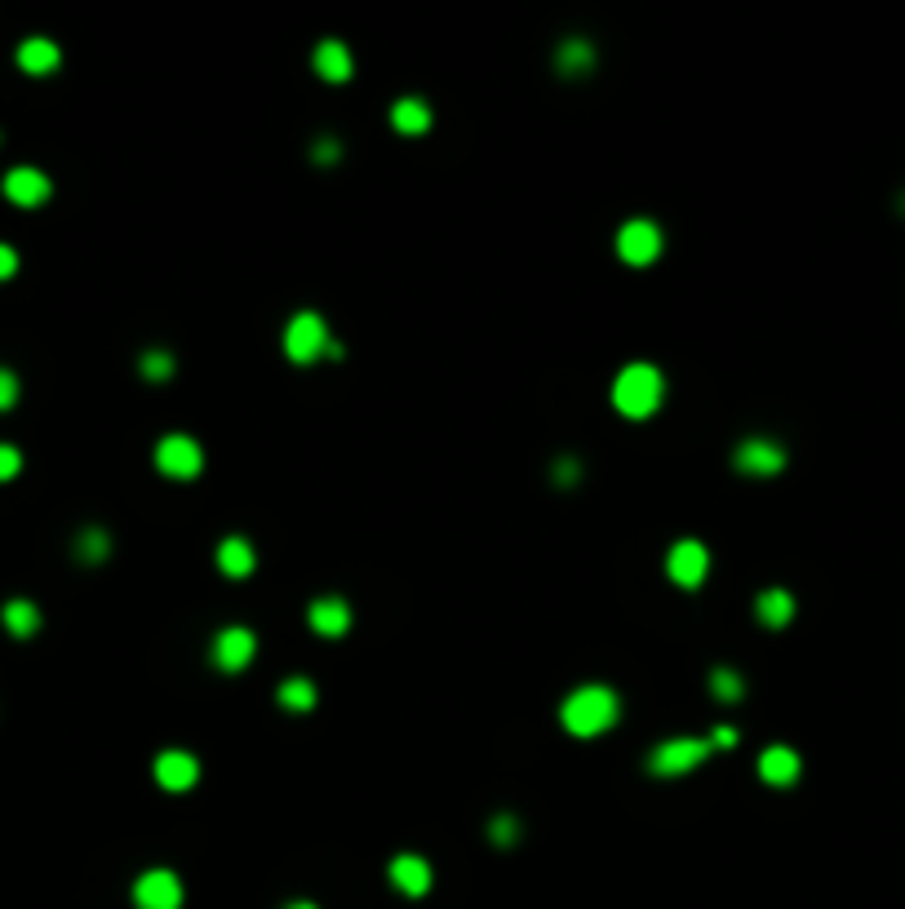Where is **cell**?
I'll list each match as a JSON object with an SVG mask.
<instances>
[{"mask_svg":"<svg viewBox=\"0 0 905 909\" xmlns=\"http://www.w3.org/2000/svg\"><path fill=\"white\" fill-rule=\"evenodd\" d=\"M618 715H622V701H618L613 688H603V684H586V688H577V693L559 706V723H564V732H572V737H599V732H609V728L618 723Z\"/></svg>","mask_w":905,"mask_h":909,"instance_id":"1","label":"cell"},{"mask_svg":"<svg viewBox=\"0 0 905 909\" xmlns=\"http://www.w3.org/2000/svg\"><path fill=\"white\" fill-rule=\"evenodd\" d=\"M666 400V378L653 369V364H627L613 382V409L631 422H644L662 409Z\"/></svg>","mask_w":905,"mask_h":909,"instance_id":"2","label":"cell"},{"mask_svg":"<svg viewBox=\"0 0 905 909\" xmlns=\"http://www.w3.org/2000/svg\"><path fill=\"white\" fill-rule=\"evenodd\" d=\"M329 325L316 316V311H297L288 325H284V356L293 364H316L325 351H329Z\"/></svg>","mask_w":905,"mask_h":909,"instance_id":"3","label":"cell"},{"mask_svg":"<svg viewBox=\"0 0 905 909\" xmlns=\"http://www.w3.org/2000/svg\"><path fill=\"white\" fill-rule=\"evenodd\" d=\"M706 754H711V741L675 737V741L653 746V754H649V772L662 776V781H671V776H684V772H693L697 763H706Z\"/></svg>","mask_w":905,"mask_h":909,"instance_id":"4","label":"cell"},{"mask_svg":"<svg viewBox=\"0 0 905 909\" xmlns=\"http://www.w3.org/2000/svg\"><path fill=\"white\" fill-rule=\"evenodd\" d=\"M156 471L169 479H196L204 471V448L191 435H165L156 444Z\"/></svg>","mask_w":905,"mask_h":909,"instance_id":"5","label":"cell"},{"mask_svg":"<svg viewBox=\"0 0 905 909\" xmlns=\"http://www.w3.org/2000/svg\"><path fill=\"white\" fill-rule=\"evenodd\" d=\"M662 226L657 222H649V218H631L622 231H618V257L627 262V266H649V262H657V253H662Z\"/></svg>","mask_w":905,"mask_h":909,"instance_id":"6","label":"cell"},{"mask_svg":"<svg viewBox=\"0 0 905 909\" xmlns=\"http://www.w3.org/2000/svg\"><path fill=\"white\" fill-rule=\"evenodd\" d=\"M666 577H671L675 585H684V590H697V585L711 577V550H706L697 537L675 541L671 554H666Z\"/></svg>","mask_w":905,"mask_h":909,"instance_id":"7","label":"cell"},{"mask_svg":"<svg viewBox=\"0 0 905 909\" xmlns=\"http://www.w3.org/2000/svg\"><path fill=\"white\" fill-rule=\"evenodd\" d=\"M253 653H257L253 631H249V626H227V631H218V635H213L209 662H213L222 675H240V670H249Z\"/></svg>","mask_w":905,"mask_h":909,"instance_id":"8","label":"cell"},{"mask_svg":"<svg viewBox=\"0 0 905 909\" xmlns=\"http://www.w3.org/2000/svg\"><path fill=\"white\" fill-rule=\"evenodd\" d=\"M134 909H182V878L173 869H147L134 878Z\"/></svg>","mask_w":905,"mask_h":909,"instance_id":"9","label":"cell"},{"mask_svg":"<svg viewBox=\"0 0 905 909\" xmlns=\"http://www.w3.org/2000/svg\"><path fill=\"white\" fill-rule=\"evenodd\" d=\"M0 191H6V200L19 204V209H41V204L54 195V182H50L45 169H36V165H19V169L6 173Z\"/></svg>","mask_w":905,"mask_h":909,"instance_id":"10","label":"cell"},{"mask_svg":"<svg viewBox=\"0 0 905 909\" xmlns=\"http://www.w3.org/2000/svg\"><path fill=\"white\" fill-rule=\"evenodd\" d=\"M387 878H391V887H396L400 896H427L431 882H435V869H431L427 856H418V852H400V856L387 865Z\"/></svg>","mask_w":905,"mask_h":909,"instance_id":"11","label":"cell"},{"mask_svg":"<svg viewBox=\"0 0 905 909\" xmlns=\"http://www.w3.org/2000/svg\"><path fill=\"white\" fill-rule=\"evenodd\" d=\"M200 781V759L187 754V750H165L156 759V785L169 790V794H187L191 785Z\"/></svg>","mask_w":905,"mask_h":909,"instance_id":"12","label":"cell"},{"mask_svg":"<svg viewBox=\"0 0 905 909\" xmlns=\"http://www.w3.org/2000/svg\"><path fill=\"white\" fill-rule=\"evenodd\" d=\"M307 622H312V631L320 640H343L351 631V603L338 599V594H325V599H316L307 609Z\"/></svg>","mask_w":905,"mask_h":909,"instance_id":"13","label":"cell"},{"mask_svg":"<svg viewBox=\"0 0 905 909\" xmlns=\"http://www.w3.org/2000/svg\"><path fill=\"white\" fill-rule=\"evenodd\" d=\"M733 466L741 475H777L786 466V448L772 444V440H746V444H737Z\"/></svg>","mask_w":905,"mask_h":909,"instance_id":"14","label":"cell"},{"mask_svg":"<svg viewBox=\"0 0 905 909\" xmlns=\"http://www.w3.org/2000/svg\"><path fill=\"white\" fill-rule=\"evenodd\" d=\"M14 63L23 76H54L63 67V50L50 41V36H28L19 50H14Z\"/></svg>","mask_w":905,"mask_h":909,"instance_id":"15","label":"cell"},{"mask_svg":"<svg viewBox=\"0 0 905 909\" xmlns=\"http://www.w3.org/2000/svg\"><path fill=\"white\" fill-rule=\"evenodd\" d=\"M312 67H316V76L329 81V85H347V81L356 76V59H351V50H347L343 41H334V36L316 45Z\"/></svg>","mask_w":905,"mask_h":909,"instance_id":"16","label":"cell"},{"mask_svg":"<svg viewBox=\"0 0 905 909\" xmlns=\"http://www.w3.org/2000/svg\"><path fill=\"white\" fill-rule=\"evenodd\" d=\"M799 772H803V759H799L790 746H768V750L759 754V776H764L768 785H777V790H790V785L799 781Z\"/></svg>","mask_w":905,"mask_h":909,"instance_id":"17","label":"cell"},{"mask_svg":"<svg viewBox=\"0 0 905 909\" xmlns=\"http://www.w3.org/2000/svg\"><path fill=\"white\" fill-rule=\"evenodd\" d=\"M0 626L10 631V640H36L41 635V626H45V617H41V609L32 599H10L6 609H0Z\"/></svg>","mask_w":905,"mask_h":909,"instance_id":"18","label":"cell"},{"mask_svg":"<svg viewBox=\"0 0 905 909\" xmlns=\"http://www.w3.org/2000/svg\"><path fill=\"white\" fill-rule=\"evenodd\" d=\"M275 701H280V710H288V715H312V710H316V701H320V693H316V684H312V679L288 675V679L275 688Z\"/></svg>","mask_w":905,"mask_h":909,"instance_id":"19","label":"cell"},{"mask_svg":"<svg viewBox=\"0 0 905 909\" xmlns=\"http://www.w3.org/2000/svg\"><path fill=\"white\" fill-rule=\"evenodd\" d=\"M218 568H222V577H253V568H257V550H253V541H244V537H227V541L218 546Z\"/></svg>","mask_w":905,"mask_h":909,"instance_id":"20","label":"cell"},{"mask_svg":"<svg viewBox=\"0 0 905 909\" xmlns=\"http://www.w3.org/2000/svg\"><path fill=\"white\" fill-rule=\"evenodd\" d=\"M391 129L404 134V138H422L431 129V107L422 98H400L391 107Z\"/></svg>","mask_w":905,"mask_h":909,"instance_id":"21","label":"cell"},{"mask_svg":"<svg viewBox=\"0 0 905 909\" xmlns=\"http://www.w3.org/2000/svg\"><path fill=\"white\" fill-rule=\"evenodd\" d=\"M555 67H559L564 76H586V72H594V45L581 41V36H568V41L555 50Z\"/></svg>","mask_w":905,"mask_h":909,"instance_id":"22","label":"cell"},{"mask_svg":"<svg viewBox=\"0 0 905 909\" xmlns=\"http://www.w3.org/2000/svg\"><path fill=\"white\" fill-rule=\"evenodd\" d=\"M755 613H759V622H764L768 631H781V626H790V617H794V599H790V590H764L759 603H755Z\"/></svg>","mask_w":905,"mask_h":909,"instance_id":"23","label":"cell"},{"mask_svg":"<svg viewBox=\"0 0 905 909\" xmlns=\"http://www.w3.org/2000/svg\"><path fill=\"white\" fill-rule=\"evenodd\" d=\"M72 554H76L85 568H98V563L112 554V537H107V528H81L76 541H72Z\"/></svg>","mask_w":905,"mask_h":909,"instance_id":"24","label":"cell"},{"mask_svg":"<svg viewBox=\"0 0 905 909\" xmlns=\"http://www.w3.org/2000/svg\"><path fill=\"white\" fill-rule=\"evenodd\" d=\"M711 697H715V701H724V706H737V701L746 697L741 675H737V670H728V666H719V670L711 675Z\"/></svg>","mask_w":905,"mask_h":909,"instance_id":"25","label":"cell"},{"mask_svg":"<svg viewBox=\"0 0 905 909\" xmlns=\"http://www.w3.org/2000/svg\"><path fill=\"white\" fill-rule=\"evenodd\" d=\"M138 373H143L147 382H169V378H173V356H169V351H147V356L138 360Z\"/></svg>","mask_w":905,"mask_h":909,"instance_id":"26","label":"cell"},{"mask_svg":"<svg viewBox=\"0 0 905 909\" xmlns=\"http://www.w3.org/2000/svg\"><path fill=\"white\" fill-rule=\"evenodd\" d=\"M488 838H493L497 847H511V843L519 838V821H515L511 812H502V816H493V821H488Z\"/></svg>","mask_w":905,"mask_h":909,"instance_id":"27","label":"cell"},{"mask_svg":"<svg viewBox=\"0 0 905 909\" xmlns=\"http://www.w3.org/2000/svg\"><path fill=\"white\" fill-rule=\"evenodd\" d=\"M19 373L14 369H0V413H10L14 404H19Z\"/></svg>","mask_w":905,"mask_h":909,"instance_id":"28","label":"cell"},{"mask_svg":"<svg viewBox=\"0 0 905 909\" xmlns=\"http://www.w3.org/2000/svg\"><path fill=\"white\" fill-rule=\"evenodd\" d=\"M23 471V453L14 444H0V484H10Z\"/></svg>","mask_w":905,"mask_h":909,"instance_id":"29","label":"cell"},{"mask_svg":"<svg viewBox=\"0 0 905 909\" xmlns=\"http://www.w3.org/2000/svg\"><path fill=\"white\" fill-rule=\"evenodd\" d=\"M19 275V249L0 240V279H14Z\"/></svg>","mask_w":905,"mask_h":909,"instance_id":"30","label":"cell"},{"mask_svg":"<svg viewBox=\"0 0 905 909\" xmlns=\"http://www.w3.org/2000/svg\"><path fill=\"white\" fill-rule=\"evenodd\" d=\"M343 156V147H338V138H320L316 147H312V160H320V165H334Z\"/></svg>","mask_w":905,"mask_h":909,"instance_id":"31","label":"cell"},{"mask_svg":"<svg viewBox=\"0 0 905 909\" xmlns=\"http://www.w3.org/2000/svg\"><path fill=\"white\" fill-rule=\"evenodd\" d=\"M737 746V728H715L711 732V750H733Z\"/></svg>","mask_w":905,"mask_h":909,"instance_id":"32","label":"cell"},{"mask_svg":"<svg viewBox=\"0 0 905 909\" xmlns=\"http://www.w3.org/2000/svg\"><path fill=\"white\" fill-rule=\"evenodd\" d=\"M555 479H559V484H572V479H577V462H572V457H564V462L555 466Z\"/></svg>","mask_w":905,"mask_h":909,"instance_id":"33","label":"cell"},{"mask_svg":"<svg viewBox=\"0 0 905 909\" xmlns=\"http://www.w3.org/2000/svg\"><path fill=\"white\" fill-rule=\"evenodd\" d=\"M284 909H320V905H312V900H293V905H284Z\"/></svg>","mask_w":905,"mask_h":909,"instance_id":"34","label":"cell"}]
</instances>
